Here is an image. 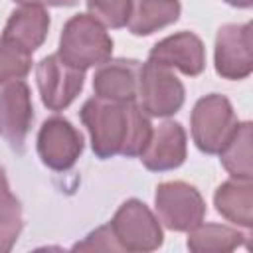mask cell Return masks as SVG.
Wrapping results in <instances>:
<instances>
[{
    "mask_svg": "<svg viewBox=\"0 0 253 253\" xmlns=\"http://www.w3.org/2000/svg\"><path fill=\"white\" fill-rule=\"evenodd\" d=\"M79 117L89 130L91 148L101 160L119 154L140 156L152 132L150 119L136 101L115 103L91 97L83 103Z\"/></svg>",
    "mask_w": 253,
    "mask_h": 253,
    "instance_id": "obj_1",
    "label": "cell"
},
{
    "mask_svg": "<svg viewBox=\"0 0 253 253\" xmlns=\"http://www.w3.org/2000/svg\"><path fill=\"white\" fill-rule=\"evenodd\" d=\"M57 55L67 65L85 71L111 59L113 40L105 26L91 14H75L61 30Z\"/></svg>",
    "mask_w": 253,
    "mask_h": 253,
    "instance_id": "obj_2",
    "label": "cell"
},
{
    "mask_svg": "<svg viewBox=\"0 0 253 253\" xmlns=\"http://www.w3.org/2000/svg\"><path fill=\"white\" fill-rule=\"evenodd\" d=\"M235 111L227 97L210 93L194 105L190 126L196 146L204 154H217L237 126Z\"/></svg>",
    "mask_w": 253,
    "mask_h": 253,
    "instance_id": "obj_3",
    "label": "cell"
},
{
    "mask_svg": "<svg viewBox=\"0 0 253 253\" xmlns=\"http://www.w3.org/2000/svg\"><path fill=\"white\" fill-rule=\"evenodd\" d=\"M109 225L121 251L146 253L158 249L164 241L158 217L148 210L144 202L136 198L123 202Z\"/></svg>",
    "mask_w": 253,
    "mask_h": 253,
    "instance_id": "obj_4",
    "label": "cell"
},
{
    "mask_svg": "<svg viewBox=\"0 0 253 253\" xmlns=\"http://www.w3.org/2000/svg\"><path fill=\"white\" fill-rule=\"evenodd\" d=\"M154 208L158 221L172 231H190L204 221L206 202L188 182L172 180L156 186Z\"/></svg>",
    "mask_w": 253,
    "mask_h": 253,
    "instance_id": "obj_5",
    "label": "cell"
},
{
    "mask_svg": "<svg viewBox=\"0 0 253 253\" xmlns=\"http://www.w3.org/2000/svg\"><path fill=\"white\" fill-rule=\"evenodd\" d=\"M136 99L146 115L170 117L178 113L180 107L184 105L186 89L170 67L146 59L140 65Z\"/></svg>",
    "mask_w": 253,
    "mask_h": 253,
    "instance_id": "obj_6",
    "label": "cell"
},
{
    "mask_svg": "<svg viewBox=\"0 0 253 253\" xmlns=\"http://www.w3.org/2000/svg\"><path fill=\"white\" fill-rule=\"evenodd\" d=\"M36 81L42 95V103L49 111H63L81 93L85 71L67 65L57 53H51L38 63Z\"/></svg>",
    "mask_w": 253,
    "mask_h": 253,
    "instance_id": "obj_7",
    "label": "cell"
},
{
    "mask_svg": "<svg viewBox=\"0 0 253 253\" xmlns=\"http://www.w3.org/2000/svg\"><path fill=\"white\" fill-rule=\"evenodd\" d=\"M81 152L83 134L67 119L55 115L42 123L38 132V154L47 168L65 172L75 166Z\"/></svg>",
    "mask_w": 253,
    "mask_h": 253,
    "instance_id": "obj_8",
    "label": "cell"
},
{
    "mask_svg": "<svg viewBox=\"0 0 253 253\" xmlns=\"http://www.w3.org/2000/svg\"><path fill=\"white\" fill-rule=\"evenodd\" d=\"M251 24H225L217 30L213 63L217 75L229 81H239L253 71L251 53Z\"/></svg>",
    "mask_w": 253,
    "mask_h": 253,
    "instance_id": "obj_9",
    "label": "cell"
},
{
    "mask_svg": "<svg viewBox=\"0 0 253 253\" xmlns=\"http://www.w3.org/2000/svg\"><path fill=\"white\" fill-rule=\"evenodd\" d=\"M34 121V105L26 81L16 79L0 87V132L8 144L22 152Z\"/></svg>",
    "mask_w": 253,
    "mask_h": 253,
    "instance_id": "obj_10",
    "label": "cell"
},
{
    "mask_svg": "<svg viewBox=\"0 0 253 253\" xmlns=\"http://www.w3.org/2000/svg\"><path fill=\"white\" fill-rule=\"evenodd\" d=\"M148 59L164 67L178 69L188 77H196L206 67V47L194 32H178L156 42Z\"/></svg>",
    "mask_w": 253,
    "mask_h": 253,
    "instance_id": "obj_11",
    "label": "cell"
},
{
    "mask_svg": "<svg viewBox=\"0 0 253 253\" xmlns=\"http://www.w3.org/2000/svg\"><path fill=\"white\" fill-rule=\"evenodd\" d=\"M186 160V130L176 121L158 125L140 152V162L146 170L168 172L182 166Z\"/></svg>",
    "mask_w": 253,
    "mask_h": 253,
    "instance_id": "obj_12",
    "label": "cell"
},
{
    "mask_svg": "<svg viewBox=\"0 0 253 253\" xmlns=\"http://www.w3.org/2000/svg\"><path fill=\"white\" fill-rule=\"evenodd\" d=\"M138 59H109L99 65L93 75V91L95 97L115 103H128L136 101L138 93V73H140Z\"/></svg>",
    "mask_w": 253,
    "mask_h": 253,
    "instance_id": "obj_13",
    "label": "cell"
},
{
    "mask_svg": "<svg viewBox=\"0 0 253 253\" xmlns=\"http://www.w3.org/2000/svg\"><path fill=\"white\" fill-rule=\"evenodd\" d=\"M49 30V14L43 6H22L14 10L4 26L2 40L34 53L45 40Z\"/></svg>",
    "mask_w": 253,
    "mask_h": 253,
    "instance_id": "obj_14",
    "label": "cell"
},
{
    "mask_svg": "<svg viewBox=\"0 0 253 253\" xmlns=\"http://www.w3.org/2000/svg\"><path fill=\"white\" fill-rule=\"evenodd\" d=\"M217 213L227 221L251 229L253 225V184L251 180L231 178L217 186L213 194Z\"/></svg>",
    "mask_w": 253,
    "mask_h": 253,
    "instance_id": "obj_15",
    "label": "cell"
},
{
    "mask_svg": "<svg viewBox=\"0 0 253 253\" xmlns=\"http://www.w3.org/2000/svg\"><path fill=\"white\" fill-rule=\"evenodd\" d=\"M180 0H130L128 32L132 36H150L180 18Z\"/></svg>",
    "mask_w": 253,
    "mask_h": 253,
    "instance_id": "obj_16",
    "label": "cell"
},
{
    "mask_svg": "<svg viewBox=\"0 0 253 253\" xmlns=\"http://www.w3.org/2000/svg\"><path fill=\"white\" fill-rule=\"evenodd\" d=\"M247 241V233L221 223H200L188 231V249L194 253H229Z\"/></svg>",
    "mask_w": 253,
    "mask_h": 253,
    "instance_id": "obj_17",
    "label": "cell"
},
{
    "mask_svg": "<svg viewBox=\"0 0 253 253\" xmlns=\"http://www.w3.org/2000/svg\"><path fill=\"white\" fill-rule=\"evenodd\" d=\"M251 140H253V125L249 121L237 123L233 134L217 152L221 166L237 180L253 178V158H251Z\"/></svg>",
    "mask_w": 253,
    "mask_h": 253,
    "instance_id": "obj_18",
    "label": "cell"
},
{
    "mask_svg": "<svg viewBox=\"0 0 253 253\" xmlns=\"http://www.w3.org/2000/svg\"><path fill=\"white\" fill-rule=\"evenodd\" d=\"M32 69V53L0 38V85L24 79Z\"/></svg>",
    "mask_w": 253,
    "mask_h": 253,
    "instance_id": "obj_19",
    "label": "cell"
},
{
    "mask_svg": "<svg viewBox=\"0 0 253 253\" xmlns=\"http://www.w3.org/2000/svg\"><path fill=\"white\" fill-rule=\"evenodd\" d=\"M89 14L105 28H125L130 12V0H87Z\"/></svg>",
    "mask_w": 253,
    "mask_h": 253,
    "instance_id": "obj_20",
    "label": "cell"
},
{
    "mask_svg": "<svg viewBox=\"0 0 253 253\" xmlns=\"http://www.w3.org/2000/svg\"><path fill=\"white\" fill-rule=\"evenodd\" d=\"M75 251H121L115 233L111 229V225H101L95 231H91L85 241L73 245Z\"/></svg>",
    "mask_w": 253,
    "mask_h": 253,
    "instance_id": "obj_21",
    "label": "cell"
},
{
    "mask_svg": "<svg viewBox=\"0 0 253 253\" xmlns=\"http://www.w3.org/2000/svg\"><path fill=\"white\" fill-rule=\"evenodd\" d=\"M16 217H22V204L12 194V190L8 186L6 172L0 166V221H8V219H16Z\"/></svg>",
    "mask_w": 253,
    "mask_h": 253,
    "instance_id": "obj_22",
    "label": "cell"
},
{
    "mask_svg": "<svg viewBox=\"0 0 253 253\" xmlns=\"http://www.w3.org/2000/svg\"><path fill=\"white\" fill-rule=\"evenodd\" d=\"M22 227H24L22 217L0 221V253H8L14 247V243L18 241V235H20Z\"/></svg>",
    "mask_w": 253,
    "mask_h": 253,
    "instance_id": "obj_23",
    "label": "cell"
},
{
    "mask_svg": "<svg viewBox=\"0 0 253 253\" xmlns=\"http://www.w3.org/2000/svg\"><path fill=\"white\" fill-rule=\"evenodd\" d=\"M20 6H75L79 0H12Z\"/></svg>",
    "mask_w": 253,
    "mask_h": 253,
    "instance_id": "obj_24",
    "label": "cell"
},
{
    "mask_svg": "<svg viewBox=\"0 0 253 253\" xmlns=\"http://www.w3.org/2000/svg\"><path fill=\"white\" fill-rule=\"evenodd\" d=\"M223 2H227L229 6H235V8H251V4H253V0H223Z\"/></svg>",
    "mask_w": 253,
    "mask_h": 253,
    "instance_id": "obj_25",
    "label": "cell"
}]
</instances>
